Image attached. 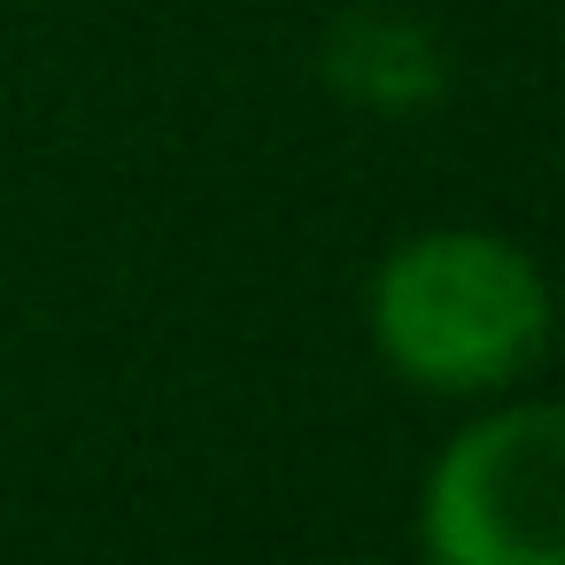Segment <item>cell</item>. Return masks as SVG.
Instances as JSON below:
<instances>
[{
	"instance_id": "cell-1",
	"label": "cell",
	"mask_w": 565,
	"mask_h": 565,
	"mask_svg": "<svg viewBox=\"0 0 565 565\" xmlns=\"http://www.w3.org/2000/svg\"><path fill=\"white\" fill-rule=\"evenodd\" d=\"M364 333L380 364L426 395H495L542 364L557 287L519 241L441 225L387 248L364 287Z\"/></svg>"
},
{
	"instance_id": "cell-3",
	"label": "cell",
	"mask_w": 565,
	"mask_h": 565,
	"mask_svg": "<svg viewBox=\"0 0 565 565\" xmlns=\"http://www.w3.org/2000/svg\"><path fill=\"white\" fill-rule=\"evenodd\" d=\"M326 78L364 109H426L449 71L411 17H349L326 40Z\"/></svg>"
},
{
	"instance_id": "cell-5",
	"label": "cell",
	"mask_w": 565,
	"mask_h": 565,
	"mask_svg": "<svg viewBox=\"0 0 565 565\" xmlns=\"http://www.w3.org/2000/svg\"><path fill=\"white\" fill-rule=\"evenodd\" d=\"M557 333H565V287H557Z\"/></svg>"
},
{
	"instance_id": "cell-2",
	"label": "cell",
	"mask_w": 565,
	"mask_h": 565,
	"mask_svg": "<svg viewBox=\"0 0 565 565\" xmlns=\"http://www.w3.org/2000/svg\"><path fill=\"white\" fill-rule=\"evenodd\" d=\"M426 565H565V403L465 418L418 480Z\"/></svg>"
},
{
	"instance_id": "cell-4",
	"label": "cell",
	"mask_w": 565,
	"mask_h": 565,
	"mask_svg": "<svg viewBox=\"0 0 565 565\" xmlns=\"http://www.w3.org/2000/svg\"><path fill=\"white\" fill-rule=\"evenodd\" d=\"M333 565H380V557H333Z\"/></svg>"
}]
</instances>
